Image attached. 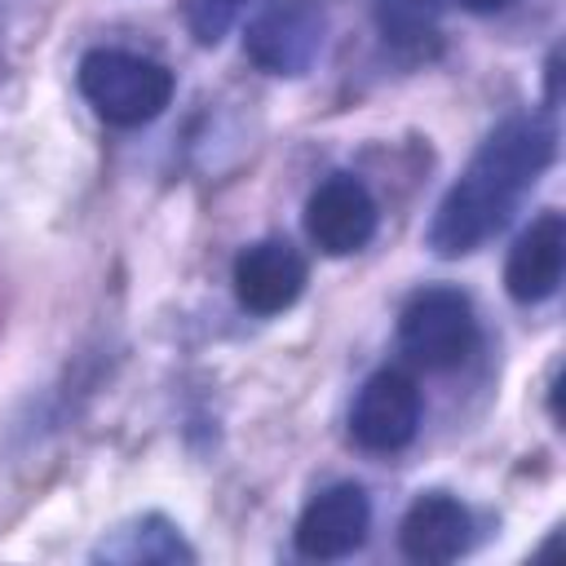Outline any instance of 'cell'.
<instances>
[{
	"label": "cell",
	"instance_id": "6da1fadb",
	"mask_svg": "<svg viewBox=\"0 0 566 566\" xmlns=\"http://www.w3.org/2000/svg\"><path fill=\"white\" fill-rule=\"evenodd\" d=\"M553 155H557V128L548 115L531 111L495 124L464 164V172L442 195L429 221V248L447 261L478 252L513 221L522 195L548 172Z\"/></svg>",
	"mask_w": 566,
	"mask_h": 566
},
{
	"label": "cell",
	"instance_id": "7a4b0ae2",
	"mask_svg": "<svg viewBox=\"0 0 566 566\" xmlns=\"http://www.w3.org/2000/svg\"><path fill=\"white\" fill-rule=\"evenodd\" d=\"M75 84H80V97L93 106V115L115 128H142L159 119L177 88L164 62L128 49H88L80 57Z\"/></svg>",
	"mask_w": 566,
	"mask_h": 566
},
{
	"label": "cell",
	"instance_id": "3957f363",
	"mask_svg": "<svg viewBox=\"0 0 566 566\" xmlns=\"http://www.w3.org/2000/svg\"><path fill=\"white\" fill-rule=\"evenodd\" d=\"M398 345L424 371H455L478 345V314L460 287H420L398 314Z\"/></svg>",
	"mask_w": 566,
	"mask_h": 566
},
{
	"label": "cell",
	"instance_id": "277c9868",
	"mask_svg": "<svg viewBox=\"0 0 566 566\" xmlns=\"http://www.w3.org/2000/svg\"><path fill=\"white\" fill-rule=\"evenodd\" d=\"M327 13L318 0H270L243 31V53L265 75H305L323 53Z\"/></svg>",
	"mask_w": 566,
	"mask_h": 566
},
{
	"label": "cell",
	"instance_id": "5b68a950",
	"mask_svg": "<svg viewBox=\"0 0 566 566\" xmlns=\"http://www.w3.org/2000/svg\"><path fill=\"white\" fill-rule=\"evenodd\" d=\"M420 407L424 402H420L416 380L398 367H380L363 380L349 407V438L371 455L402 451L420 429Z\"/></svg>",
	"mask_w": 566,
	"mask_h": 566
},
{
	"label": "cell",
	"instance_id": "8992f818",
	"mask_svg": "<svg viewBox=\"0 0 566 566\" xmlns=\"http://www.w3.org/2000/svg\"><path fill=\"white\" fill-rule=\"evenodd\" d=\"M376 199L354 172H332L305 199V234L327 256H354L376 239Z\"/></svg>",
	"mask_w": 566,
	"mask_h": 566
},
{
	"label": "cell",
	"instance_id": "52a82bcc",
	"mask_svg": "<svg viewBox=\"0 0 566 566\" xmlns=\"http://www.w3.org/2000/svg\"><path fill=\"white\" fill-rule=\"evenodd\" d=\"M367 531H371L367 491L358 482H336L305 504V513L296 517L292 544L310 562H340L367 544Z\"/></svg>",
	"mask_w": 566,
	"mask_h": 566
},
{
	"label": "cell",
	"instance_id": "ba28073f",
	"mask_svg": "<svg viewBox=\"0 0 566 566\" xmlns=\"http://www.w3.org/2000/svg\"><path fill=\"white\" fill-rule=\"evenodd\" d=\"M305 256L287 243V239H256L234 256L230 283H234V301L248 314H283L296 305V296L305 292Z\"/></svg>",
	"mask_w": 566,
	"mask_h": 566
},
{
	"label": "cell",
	"instance_id": "9c48e42d",
	"mask_svg": "<svg viewBox=\"0 0 566 566\" xmlns=\"http://www.w3.org/2000/svg\"><path fill=\"white\" fill-rule=\"evenodd\" d=\"M566 265V221L562 212H539L509 248L504 261V287L517 305H539L557 292Z\"/></svg>",
	"mask_w": 566,
	"mask_h": 566
},
{
	"label": "cell",
	"instance_id": "30bf717a",
	"mask_svg": "<svg viewBox=\"0 0 566 566\" xmlns=\"http://www.w3.org/2000/svg\"><path fill=\"white\" fill-rule=\"evenodd\" d=\"M469 544H473V517L455 495L442 491L416 495L398 522V548L420 566L455 562L460 553H469Z\"/></svg>",
	"mask_w": 566,
	"mask_h": 566
},
{
	"label": "cell",
	"instance_id": "8fae6325",
	"mask_svg": "<svg viewBox=\"0 0 566 566\" xmlns=\"http://www.w3.org/2000/svg\"><path fill=\"white\" fill-rule=\"evenodd\" d=\"M93 562H119V566L164 562V566H177V562H195V548L186 544V535H181L168 517L146 513V517H133V522H124L119 531H111V535L93 548Z\"/></svg>",
	"mask_w": 566,
	"mask_h": 566
},
{
	"label": "cell",
	"instance_id": "7c38bea8",
	"mask_svg": "<svg viewBox=\"0 0 566 566\" xmlns=\"http://www.w3.org/2000/svg\"><path fill=\"white\" fill-rule=\"evenodd\" d=\"M447 0H371V22L380 40L407 57H424L438 49Z\"/></svg>",
	"mask_w": 566,
	"mask_h": 566
},
{
	"label": "cell",
	"instance_id": "4fadbf2b",
	"mask_svg": "<svg viewBox=\"0 0 566 566\" xmlns=\"http://www.w3.org/2000/svg\"><path fill=\"white\" fill-rule=\"evenodd\" d=\"M261 0H186V27H190V35L203 44V49H212V44H221L226 35H230V27L248 13V9H256Z\"/></svg>",
	"mask_w": 566,
	"mask_h": 566
},
{
	"label": "cell",
	"instance_id": "5bb4252c",
	"mask_svg": "<svg viewBox=\"0 0 566 566\" xmlns=\"http://www.w3.org/2000/svg\"><path fill=\"white\" fill-rule=\"evenodd\" d=\"M460 9H469V13H500V9H509L513 0H455Z\"/></svg>",
	"mask_w": 566,
	"mask_h": 566
},
{
	"label": "cell",
	"instance_id": "9a60e30c",
	"mask_svg": "<svg viewBox=\"0 0 566 566\" xmlns=\"http://www.w3.org/2000/svg\"><path fill=\"white\" fill-rule=\"evenodd\" d=\"M544 71H548V102H557V53L548 57V66H544Z\"/></svg>",
	"mask_w": 566,
	"mask_h": 566
}]
</instances>
